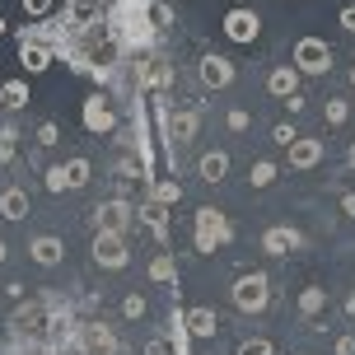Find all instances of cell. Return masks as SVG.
Instances as JSON below:
<instances>
[{
  "label": "cell",
  "instance_id": "cell-1",
  "mask_svg": "<svg viewBox=\"0 0 355 355\" xmlns=\"http://www.w3.org/2000/svg\"><path fill=\"white\" fill-rule=\"evenodd\" d=\"M234 239V225H230V215H220L215 206H201V211L192 215V243L201 257H211V252H220L225 243Z\"/></svg>",
  "mask_w": 355,
  "mask_h": 355
},
{
  "label": "cell",
  "instance_id": "cell-2",
  "mask_svg": "<svg viewBox=\"0 0 355 355\" xmlns=\"http://www.w3.org/2000/svg\"><path fill=\"white\" fill-rule=\"evenodd\" d=\"M230 300L239 313H262L266 304H271V281H266V271H248V276H239L230 290Z\"/></svg>",
  "mask_w": 355,
  "mask_h": 355
},
{
  "label": "cell",
  "instance_id": "cell-3",
  "mask_svg": "<svg viewBox=\"0 0 355 355\" xmlns=\"http://www.w3.org/2000/svg\"><path fill=\"white\" fill-rule=\"evenodd\" d=\"M290 66H295L300 75H327V71H332V47H327L322 37L309 33V37H300V42H295Z\"/></svg>",
  "mask_w": 355,
  "mask_h": 355
},
{
  "label": "cell",
  "instance_id": "cell-4",
  "mask_svg": "<svg viewBox=\"0 0 355 355\" xmlns=\"http://www.w3.org/2000/svg\"><path fill=\"white\" fill-rule=\"evenodd\" d=\"M94 225H98V234H126L136 225V206L126 196H107L94 206Z\"/></svg>",
  "mask_w": 355,
  "mask_h": 355
},
{
  "label": "cell",
  "instance_id": "cell-5",
  "mask_svg": "<svg viewBox=\"0 0 355 355\" xmlns=\"http://www.w3.org/2000/svg\"><path fill=\"white\" fill-rule=\"evenodd\" d=\"M107 15V0H66V10H61V28H71V33H89V28H98Z\"/></svg>",
  "mask_w": 355,
  "mask_h": 355
},
{
  "label": "cell",
  "instance_id": "cell-6",
  "mask_svg": "<svg viewBox=\"0 0 355 355\" xmlns=\"http://www.w3.org/2000/svg\"><path fill=\"white\" fill-rule=\"evenodd\" d=\"M75 351L80 355H117V332L107 327V322H85V327H75Z\"/></svg>",
  "mask_w": 355,
  "mask_h": 355
},
{
  "label": "cell",
  "instance_id": "cell-7",
  "mask_svg": "<svg viewBox=\"0 0 355 355\" xmlns=\"http://www.w3.org/2000/svg\"><path fill=\"white\" fill-rule=\"evenodd\" d=\"M220 28H225V37H230V42H257L262 19H257V10H252V5H234Z\"/></svg>",
  "mask_w": 355,
  "mask_h": 355
},
{
  "label": "cell",
  "instance_id": "cell-8",
  "mask_svg": "<svg viewBox=\"0 0 355 355\" xmlns=\"http://www.w3.org/2000/svg\"><path fill=\"white\" fill-rule=\"evenodd\" d=\"M196 80L206 89H230L234 80H239V66H234L230 56H215V52H206L201 61H196Z\"/></svg>",
  "mask_w": 355,
  "mask_h": 355
},
{
  "label": "cell",
  "instance_id": "cell-9",
  "mask_svg": "<svg viewBox=\"0 0 355 355\" xmlns=\"http://www.w3.org/2000/svg\"><path fill=\"white\" fill-rule=\"evenodd\" d=\"M94 262L103 271H122L131 262V248H126V234H94Z\"/></svg>",
  "mask_w": 355,
  "mask_h": 355
},
{
  "label": "cell",
  "instance_id": "cell-10",
  "mask_svg": "<svg viewBox=\"0 0 355 355\" xmlns=\"http://www.w3.org/2000/svg\"><path fill=\"white\" fill-rule=\"evenodd\" d=\"M80 122H85L89 136H107V131L117 126V112H112V103H107L103 94H89L85 107H80Z\"/></svg>",
  "mask_w": 355,
  "mask_h": 355
},
{
  "label": "cell",
  "instance_id": "cell-11",
  "mask_svg": "<svg viewBox=\"0 0 355 355\" xmlns=\"http://www.w3.org/2000/svg\"><path fill=\"white\" fill-rule=\"evenodd\" d=\"M304 248V234L295 230V225H271V230L262 234V252L266 257H290V252Z\"/></svg>",
  "mask_w": 355,
  "mask_h": 355
},
{
  "label": "cell",
  "instance_id": "cell-12",
  "mask_svg": "<svg viewBox=\"0 0 355 355\" xmlns=\"http://www.w3.org/2000/svg\"><path fill=\"white\" fill-rule=\"evenodd\" d=\"M52 42H42V37H28V33H24V37H19V66H24V71H28V75H42V71H47V66H52Z\"/></svg>",
  "mask_w": 355,
  "mask_h": 355
},
{
  "label": "cell",
  "instance_id": "cell-13",
  "mask_svg": "<svg viewBox=\"0 0 355 355\" xmlns=\"http://www.w3.org/2000/svg\"><path fill=\"white\" fill-rule=\"evenodd\" d=\"M136 85H141V94L150 89V94H164V89L173 85V71L164 66V61H155V56H145L141 66H136Z\"/></svg>",
  "mask_w": 355,
  "mask_h": 355
},
{
  "label": "cell",
  "instance_id": "cell-14",
  "mask_svg": "<svg viewBox=\"0 0 355 355\" xmlns=\"http://www.w3.org/2000/svg\"><path fill=\"white\" fill-rule=\"evenodd\" d=\"M322 155H327V141H309V136H300V141L290 145V168H300V173H309V168H318Z\"/></svg>",
  "mask_w": 355,
  "mask_h": 355
},
{
  "label": "cell",
  "instance_id": "cell-15",
  "mask_svg": "<svg viewBox=\"0 0 355 355\" xmlns=\"http://www.w3.org/2000/svg\"><path fill=\"white\" fill-rule=\"evenodd\" d=\"M28 215H33V201H28L24 187H5V192H0V220L19 225V220H28Z\"/></svg>",
  "mask_w": 355,
  "mask_h": 355
},
{
  "label": "cell",
  "instance_id": "cell-16",
  "mask_svg": "<svg viewBox=\"0 0 355 355\" xmlns=\"http://www.w3.org/2000/svg\"><path fill=\"white\" fill-rule=\"evenodd\" d=\"M28 257H33L37 266H61V257H66V243H61L56 234H37L33 243H28Z\"/></svg>",
  "mask_w": 355,
  "mask_h": 355
},
{
  "label": "cell",
  "instance_id": "cell-17",
  "mask_svg": "<svg viewBox=\"0 0 355 355\" xmlns=\"http://www.w3.org/2000/svg\"><path fill=\"white\" fill-rule=\"evenodd\" d=\"M150 5H155V0H117L112 15H107V28L117 33V28H126V24H136V19H150Z\"/></svg>",
  "mask_w": 355,
  "mask_h": 355
},
{
  "label": "cell",
  "instance_id": "cell-18",
  "mask_svg": "<svg viewBox=\"0 0 355 355\" xmlns=\"http://www.w3.org/2000/svg\"><path fill=\"white\" fill-rule=\"evenodd\" d=\"M196 178H201V182H225V178H230V155H225V150H206V155H201V159H196Z\"/></svg>",
  "mask_w": 355,
  "mask_h": 355
},
{
  "label": "cell",
  "instance_id": "cell-19",
  "mask_svg": "<svg viewBox=\"0 0 355 355\" xmlns=\"http://www.w3.org/2000/svg\"><path fill=\"white\" fill-rule=\"evenodd\" d=\"M182 322H187V332H192V337H215V332H220V313H215V309H206V304L187 309V313H182Z\"/></svg>",
  "mask_w": 355,
  "mask_h": 355
},
{
  "label": "cell",
  "instance_id": "cell-20",
  "mask_svg": "<svg viewBox=\"0 0 355 355\" xmlns=\"http://www.w3.org/2000/svg\"><path fill=\"white\" fill-rule=\"evenodd\" d=\"M266 94H271V98H290V94H300V71H295V66H276V71L266 75Z\"/></svg>",
  "mask_w": 355,
  "mask_h": 355
},
{
  "label": "cell",
  "instance_id": "cell-21",
  "mask_svg": "<svg viewBox=\"0 0 355 355\" xmlns=\"http://www.w3.org/2000/svg\"><path fill=\"white\" fill-rule=\"evenodd\" d=\"M61 168H66V192H80V187H89V178H94V164L80 159V155L71 164H61Z\"/></svg>",
  "mask_w": 355,
  "mask_h": 355
},
{
  "label": "cell",
  "instance_id": "cell-22",
  "mask_svg": "<svg viewBox=\"0 0 355 355\" xmlns=\"http://www.w3.org/2000/svg\"><path fill=\"white\" fill-rule=\"evenodd\" d=\"M322 309H327V290H322V285H304V295H300V318H318Z\"/></svg>",
  "mask_w": 355,
  "mask_h": 355
},
{
  "label": "cell",
  "instance_id": "cell-23",
  "mask_svg": "<svg viewBox=\"0 0 355 355\" xmlns=\"http://www.w3.org/2000/svg\"><path fill=\"white\" fill-rule=\"evenodd\" d=\"M0 103L19 112V107H28V80H10V85H0Z\"/></svg>",
  "mask_w": 355,
  "mask_h": 355
},
{
  "label": "cell",
  "instance_id": "cell-24",
  "mask_svg": "<svg viewBox=\"0 0 355 355\" xmlns=\"http://www.w3.org/2000/svg\"><path fill=\"white\" fill-rule=\"evenodd\" d=\"M150 281H159V285H178V262L168 257V252H159V257L150 262Z\"/></svg>",
  "mask_w": 355,
  "mask_h": 355
},
{
  "label": "cell",
  "instance_id": "cell-25",
  "mask_svg": "<svg viewBox=\"0 0 355 355\" xmlns=\"http://www.w3.org/2000/svg\"><path fill=\"white\" fill-rule=\"evenodd\" d=\"M141 215H145V225L155 230V239H159V243H164V239H168V220H164V215H168V211H164L159 201H150V206H145Z\"/></svg>",
  "mask_w": 355,
  "mask_h": 355
},
{
  "label": "cell",
  "instance_id": "cell-26",
  "mask_svg": "<svg viewBox=\"0 0 355 355\" xmlns=\"http://www.w3.org/2000/svg\"><path fill=\"white\" fill-rule=\"evenodd\" d=\"M276 178H281V168H276L271 159H257V164L248 168V182H252V187H271Z\"/></svg>",
  "mask_w": 355,
  "mask_h": 355
},
{
  "label": "cell",
  "instance_id": "cell-27",
  "mask_svg": "<svg viewBox=\"0 0 355 355\" xmlns=\"http://www.w3.org/2000/svg\"><path fill=\"white\" fill-rule=\"evenodd\" d=\"M150 201H159V206H173V201H182V187L178 182H150Z\"/></svg>",
  "mask_w": 355,
  "mask_h": 355
},
{
  "label": "cell",
  "instance_id": "cell-28",
  "mask_svg": "<svg viewBox=\"0 0 355 355\" xmlns=\"http://www.w3.org/2000/svg\"><path fill=\"white\" fill-rule=\"evenodd\" d=\"M351 122V103L346 98H327V126H346Z\"/></svg>",
  "mask_w": 355,
  "mask_h": 355
},
{
  "label": "cell",
  "instance_id": "cell-29",
  "mask_svg": "<svg viewBox=\"0 0 355 355\" xmlns=\"http://www.w3.org/2000/svg\"><path fill=\"white\" fill-rule=\"evenodd\" d=\"M234 355H276V346L266 337H248V341H239V351Z\"/></svg>",
  "mask_w": 355,
  "mask_h": 355
},
{
  "label": "cell",
  "instance_id": "cell-30",
  "mask_svg": "<svg viewBox=\"0 0 355 355\" xmlns=\"http://www.w3.org/2000/svg\"><path fill=\"white\" fill-rule=\"evenodd\" d=\"M145 355H182V351H178L173 337H150L145 341Z\"/></svg>",
  "mask_w": 355,
  "mask_h": 355
},
{
  "label": "cell",
  "instance_id": "cell-31",
  "mask_svg": "<svg viewBox=\"0 0 355 355\" xmlns=\"http://www.w3.org/2000/svg\"><path fill=\"white\" fill-rule=\"evenodd\" d=\"M122 318H126V322L145 318V295H126V300H122Z\"/></svg>",
  "mask_w": 355,
  "mask_h": 355
},
{
  "label": "cell",
  "instance_id": "cell-32",
  "mask_svg": "<svg viewBox=\"0 0 355 355\" xmlns=\"http://www.w3.org/2000/svg\"><path fill=\"white\" fill-rule=\"evenodd\" d=\"M271 141H276V145H285V150H290V145L300 141V131H295V126H290V122H276V126H271Z\"/></svg>",
  "mask_w": 355,
  "mask_h": 355
},
{
  "label": "cell",
  "instance_id": "cell-33",
  "mask_svg": "<svg viewBox=\"0 0 355 355\" xmlns=\"http://www.w3.org/2000/svg\"><path fill=\"white\" fill-rule=\"evenodd\" d=\"M19 5H24V15H28V19H47L56 0H19Z\"/></svg>",
  "mask_w": 355,
  "mask_h": 355
},
{
  "label": "cell",
  "instance_id": "cell-34",
  "mask_svg": "<svg viewBox=\"0 0 355 355\" xmlns=\"http://www.w3.org/2000/svg\"><path fill=\"white\" fill-rule=\"evenodd\" d=\"M37 145H47V150H52V145H61V126H56V122H42V126H37Z\"/></svg>",
  "mask_w": 355,
  "mask_h": 355
},
{
  "label": "cell",
  "instance_id": "cell-35",
  "mask_svg": "<svg viewBox=\"0 0 355 355\" xmlns=\"http://www.w3.org/2000/svg\"><path fill=\"white\" fill-rule=\"evenodd\" d=\"M248 107H230V117H225V126H230V131H248Z\"/></svg>",
  "mask_w": 355,
  "mask_h": 355
},
{
  "label": "cell",
  "instance_id": "cell-36",
  "mask_svg": "<svg viewBox=\"0 0 355 355\" xmlns=\"http://www.w3.org/2000/svg\"><path fill=\"white\" fill-rule=\"evenodd\" d=\"M47 192H66V168H61V164L47 168Z\"/></svg>",
  "mask_w": 355,
  "mask_h": 355
},
{
  "label": "cell",
  "instance_id": "cell-37",
  "mask_svg": "<svg viewBox=\"0 0 355 355\" xmlns=\"http://www.w3.org/2000/svg\"><path fill=\"white\" fill-rule=\"evenodd\" d=\"M341 215H346V220H355V192H341Z\"/></svg>",
  "mask_w": 355,
  "mask_h": 355
},
{
  "label": "cell",
  "instance_id": "cell-38",
  "mask_svg": "<svg viewBox=\"0 0 355 355\" xmlns=\"http://www.w3.org/2000/svg\"><path fill=\"white\" fill-rule=\"evenodd\" d=\"M341 28H346V33H355V5H346V10H341Z\"/></svg>",
  "mask_w": 355,
  "mask_h": 355
},
{
  "label": "cell",
  "instance_id": "cell-39",
  "mask_svg": "<svg viewBox=\"0 0 355 355\" xmlns=\"http://www.w3.org/2000/svg\"><path fill=\"white\" fill-rule=\"evenodd\" d=\"M337 355H355V337H337Z\"/></svg>",
  "mask_w": 355,
  "mask_h": 355
},
{
  "label": "cell",
  "instance_id": "cell-40",
  "mask_svg": "<svg viewBox=\"0 0 355 355\" xmlns=\"http://www.w3.org/2000/svg\"><path fill=\"white\" fill-rule=\"evenodd\" d=\"M346 313H351V318H355V290H351V295H346Z\"/></svg>",
  "mask_w": 355,
  "mask_h": 355
},
{
  "label": "cell",
  "instance_id": "cell-41",
  "mask_svg": "<svg viewBox=\"0 0 355 355\" xmlns=\"http://www.w3.org/2000/svg\"><path fill=\"white\" fill-rule=\"evenodd\" d=\"M5 257H10V243H5V239H0V266H5Z\"/></svg>",
  "mask_w": 355,
  "mask_h": 355
},
{
  "label": "cell",
  "instance_id": "cell-42",
  "mask_svg": "<svg viewBox=\"0 0 355 355\" xmlns=\"http://www.w3.org/2000/svg\"><path fill=\"white\" fill-rule=\"evenodd\" d=\"M346 164H351V168H355V145H351V150H346Z\"/></svg>",
  "mask_w": 355,
  "mask_h": 355
},
{
  "label": "cell",
  "instance_id": "cell-43",
  "mask_svg": "<svg viewBox=\"0 0 355 355\" xmlns=\"http://www.w3.org/2000/svg\"><path fill=\"white\" fill-rule=\"evenodd\" d=\"M5 28H10V24H5V19H0V37H5Z\"/></svg>",
  "mask_w": 355,
  "mask_h": 355
},
{
  "label": "cell",
  "instance_id": "cell-44",
  "mask_svg": "<svg viewBox=\"0 0 355 355\" xmlns=\"http://www.w3.org/2000/svg\"><path fill=\"white\" fill-rule=\"evenodd\" d=\"M234 5H252V0H234Z\"/></svg>",
  "mask_w": 355,
  "mask_h": 355
},
{
  "label": "cell",
  "instance_id": "cell-45",
  "mask_svg": "<svg viewBox=\"0 0 355 355\" xmlns=\"http://www.w3.org/2000/svg\"><path fill=\"white\" fill-rule=\"evenodd\" d=\"M351 85H355V66H351Z\"/></svg>",
  "mask_w": 355,
  "mask_h": 355
},
{
  "label": "cell",
  "instance_id": "cell-46",
  "mask_svg": "<svg viewBox=\"0 0 355 355\" xmlns=\"http://www.w3.org/2000/svg\"><path fill=\"white\" fill-rule=\"evenodd\" d=\"M42 355H56V351H42Z\"/></svg>",
  "mask_w": 355,
  "mask_h": 355
}]
</instances>
